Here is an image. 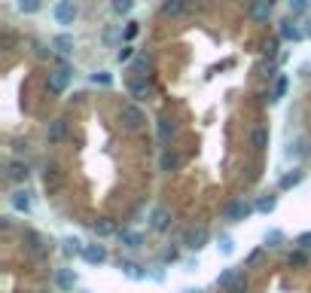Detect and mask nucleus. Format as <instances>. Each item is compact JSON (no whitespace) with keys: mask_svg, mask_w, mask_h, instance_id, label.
<instances>
[{"mask_svg":"<svg viewBox=\"0 0 311 293\" xmlns=\"http://www.w3.org/2000/svg\"><path fill=\"white\" fill-rule=\"evenodd\" d=\"M287 86H290V79H287V76H278V83H275V95H272V101H281V98H284V92H287Z\"/></svg>","mask_w":311,"mask_h":293,"instance_id":"nucleus-34","label":"nucleus"},{"mask_svg":"<svg viewBox=\"0 0 311 293\" xmlns=\"http://www.w3.org/2000/svg\"><path fill=\"white\" fill-rule=\"evenodd\" d=\"M278 31H281V37H284V40H293V43H296V40H302V37H305V34H302V28H299V24H296V21H293V18H284V21H281V28H278Z\"/></svg>","mask_w":311,"mask_h":293,"instance_id":"nucleus-10","label":"nucleus"},{"mask_svg":"<svg viewBox=\"0 0 311 293\" xmlns=\"http://www.w3.org/2000/svg\"><path fill=\"white\" fill-rule=\"evenodd\" d=\"M247 15H250L253 21H269V15H272V0H250V3H247Z\"/></svg>","mask_w":311,"mask_h":293,"instance_id":"nucleus-5","label":"nucleus"},{"mask_svg":"<svg viewBox=\"0 0 311 293\" xmlns=\"http://www.w3.org/2000/svg\"><path fill=\"white\" fill-rule=\"evenodd\" d=\"M15 6H18V12H24V15H34V12H40L43 0H15Z\"/></svg>","mask_w":311,"mask_h":293,"instance_id":"nucleus-25","label":"nucleus"},{"mask_svg":"<svg viewBox=\"0 0 311 293\" xmlns=\"http://www.w3.org/2000/svg\"><path fill=\"white\" fill-rule=\"evenodd\" d=\"M250 144H253L257 150H266V147H269V128H266V125L253 128V135H250Z\"/></svg>","mask_w":311,"mask_h":293,"instance_id":"nucleus-22","label":"nucleus"},{"mask_svg":"<svg viewBox=\"0 0 311 293\" xmlns=\"http://www.w3.org/2000/svg\"><path fill=\"white\" fill-rule=\"evenodd\" d=\"M116 40H122V34H119L116 28H107V31H104V43H116Z\"/></svg>","mask_w":311,"mask_h":293,"instance_id":"nucleus-37","label":"nucleus"},{"mask_svg":"<svg viewBox=\"0 0 311 293\" xmlns=\"http://www.w3.org/2000/svg\"><path fill=\"white\" fill-rule=\"evenodd\" d=\"M275 205H278L275 196H263V199L257 202V211H260V214H269V211H275Z\"/></svg>","mask_w":311,"mask_h":293,"instance_id":"nucleus-29","label":"nucleus"},{"mask_svg":"<svg viewBox=\"0 0 311 293\" xmlns=\"http://www.w3.org/2000/svg\"><path fill=\"white\" fill-rule=\"evenodd\" d=\"M131 55H134V52H131V46H119V52H116V61L122 64V61H128Z\"/></svg>","mask_w":311,"mask_h":293,"instance_id":"nucleus-38","label":"nucleus"},{"mask_svg":"<svg viewBox=\"0 0 311 293\" xmlns=\"http://www.w3.org/2000/svg\"><path fill=\"white\" fill-rule=\"evenodd\" d=\"M12 150H15V153H27V144H21V141H15V144H12Z\"/></svg>","mask_w":311,"mask_h":293,"instance_id":"nucleus-45","label":"nucleus"},{"mask_svg":"<svg viewBox=\"0 0 311 293\" xmlns=\"http://www.w3.org/2000/svg\"><path fill=\"white\" fill-rule=\"evenodd\" d=\"M205 242H208V229H205V226H199V229H192V232L186 235V248H192V251H202Z\"/></svg>","mask_w":311,"mask_h":293,"instance_id":"nucleus-14","label":"nucleus"},{"mask_svg":"<svg viewBox=\"0 0 311 293\" xmlns=\"http://www.w3.org/2000/svg\"><path fill=\"white\" fill-rule=\"evenodd\" d=\"M183 293H202V290H199V287H186Z\"/></svg>","mask_w":311,"mask_h":293,"instance_id":"nucleus-46","label":"nucleus"},{"mask_svg":"<svg viewBox=\"0 0 311 293\" xmlns=\"http://www.w3.org/2000/svg\"><path fill=\"white\" fill-rule=\"evenodd\" d=\"M128 92H131V98L144 101V98H150V83L147 79H131L128 83Z\"/></svg>","mask_w":311,"mask_h":293,"instance_id":"nucleus-18","label":"nucleus"},{"mask_svg":"<svg viewBox=\"0 0 311 293\" xmlns=\"http://www.w3.org/2000/svg\"><path fill=\"white\" fill-rule=\"evenodd\" d=\"M150 226H153V229H159V232H165V229L171 226V214H168V208H156V211H153Z\"/></svg>","mask_w":311,"mask_h":293,"instance_id":"nucleus-13","label":"nucleus"},{"mask_svg":"<svg viewBox=\"0 0 311 293\" xmlns=\"http://www.w3.org/2000/svg\"><path fill=\"white\" fill-rule=\"evenodd\" d=\"M24 248H27L31 257H37V260L46 257V251H49V248H43V238H40L37 232H24Z\"/></svg>","mask_w":311,"mask_h":293,"instance_id":"nucleus-9","label":"nucleus"},{"mask_svg":"<svg viewBox=\"0 0 311 293\" xmlns=\"http://www.w3.org/2000/svg\"><path fill=\"white\" fill-rule=\"evenodd\" d=\"M177 165H180V159H177V153H171V150H165V153H162V159H159V168H162V171H174Z\"/></svg>","mask_w":311,"mask_h":293,"instance_id":"nucleus-23","label":"nucleus"},{"mask_svg":"<svg viewBox=\"0 0 311 293\" xmlns=\"http://www.w3.org/2000/svg\"><path fill=\"white\" fill-rule=\"evenodd\" d=\"M296 245H299L302 251H308V248H311V232H302V235L296 238Z\"/></svg>","mask_w":311,"mask_h":293,"instance_id":"nucleus-41","label":"nucleus"},{"mask_svg":"<svg viewBox=\"0 0 311 293\" xmlns=\"http://www.w3.org/2000/svg\"><path fill=\"white\" fill-rule=\"evenodd\" d=\"M52 49H58L61 55H70L73 52V37L70 34H55L52 37Z\"/></svg>","mask_w":311,"mask_h":293,"instance_id":"nucleus-16","label":"nucleus"},{"mask_svg":"<svg viewBox=\"0 0 311 293\" xmlns=\"http://www.w3.org/2000/svg\"><path fill=\"white\" fill-rule=\"evenodd\" d=\"M189 9V0H165L162 3V12L165 15H183Z\"/></svg>","mask_w":311,"mask_h":293,"instance_id":"nucleus-20","label":"nucleus"},{"mask_svg":"<svg viewBox=\"0 0 311 293\" xmlns=\"http://www.w3.org/2000/svg\"><path fill=\"white\" fill-rule=\"evenodd\" d=\"M296 183H302V171H299V168H293L290 174H284V177H281V190H293Z\"/></svg>","mask_w":311,"mask_h":293,"instance_id":"nucleus-24","label":"nucleus"},{"mask_svg":"<svg viewBox=\"0 0 311 293\" xmlns=\"http://www.w3.org/2000/svg\"><path fill=\"white\" fill-rule=\"evenodd\" d=\"M58 183V168L52 165V168H46V187H55Z\"/></svg>","mask_w":311,"mask_h":293,"instance_id":"nucleus-39","label":"nucleus"},{"mask_svg":"<svg viewBox=\"0 0 311 293\" xmlns=\"http://www.w3.org/2000/svg\"><path fill=\"white\" fill-rule=\"evenodd\" d=\"M92 229H95V235H101V238H107V235H113V232H116V226H113L110 220H98Z\"/></svg>","mask_w":311,"mask_h":293,"instance_id":"nucleus-27","label":"nucleus"},{"mask_svg":"<svg viewBox=\"0 0 311 293\" xmlns=\"http://www.w3.org/2000/svg\"><path fill=\"white\" fill-rule=\"evenodd\" d=\"M263 242H266V248H278V245L284 242V232H281V229H269Z\"/></svg>","mask_w":311,"mask_h":293,"instance_id":"nucleus-30","label":"nucleus"},{"mask_svg":"<svg viewBox=\"0 0 311 293\" xmlns=\"http://www.w3.org/2000/svg\"><path fill=\"white\" fill-rule=\"evenodd\" d=\"M287 6H290V12H293V15H302V12H308L311 0H287Z\"/></svg>","mask_w":311,"mask_h":293,"instance_id":"nucleus-33","label":"nucleus"},{"mask_svg":"<svg viewBox=\"0 0 311 293\" xmlns=\"http://www.w3.org/2000/svg\"><path fill=\"white\" fill-rule=\"evenodd\" d=\"M217 248H220V254H226V257H232V254H235V242H232V238H229V235H223V238H220V245H217Z\"/></svg>","mask_w":311,"mask_h":293,"instance_id":"nucleus-35","label":"nucleus"},{"mask_svg":"<svg viewBox=\"0 0 311 293\" xmlns=\"http://www.w3.org/2000/svg\"><path fill=\"white\" fill-rule=\"evenodd\" d=\"M290 263H293V266H302V263H305V254H302V251H299V254H290Z\"/></svg>","mask_w":311,"mask_h":293,"instance_id":"nucleus-43","label":"nucleus"},{"mask_svg":"<svg viewBox=\"0 0 311 293\" xmlns=\"http://www.w3.org/2000/svg\"><path fill=\"white\" fill-rule=\"evenodd\" d=\"M257 211V205H250V202H232V205H226V211H223V217L229 220V223H241V220H247L250 214Z\"/></svg>","mask_w":311,"mask_h":293,"instance_id":"nucleus-3","label":"nucleus"},{"mask_svg":"<svg viewBox=\"0 0 311 293\" xmlns=\"http://www.w3.org/2000/svg\"><path fill=\"white\" fill-rule=\"evenodd\" d=\"M235 275H238V272H235V269H223V272H220V275H217V284H220V287H223V290H226V287H229V284H232V281H235Z\"/></svg>","mask_w":311,"mask_h":293,"instance_id":"nucleus-32","label":"nucleus"},{"mask_svg":"<svg viewBox=\"0 0 311 293\" xmlns=\"http://www.w3.org/2000/svg\"><path fill=\"white\" fill-rule=\"evenodd\" d=\"M137 31H140V24H137V21H128V28H125V40H134Z\"/></svg>","mask_w":311,"mask_h":293,"instance_id":"nucleus-40","label":"nucleus"},{"mask_svg":"<svg viewBox=\"0 0 311 293\" xmlns=\"http://www.w3.org/2000/svg\"><path fill=\"white\" fill-rule=\"evenodd\" d=\"M263 55H266V58H275V55H278V40H266V43H263Z\"/></svg>","mask_w":311,"mask_h":293,"instance_id":"nucleus-36","label":"nucleus"},{"mask_svg":"<svg viewBox=\"0 0 311 293\" xmlns=\"http://www.w3.org/2000/svg\"><path fill=\"white\" fill-rule=\"evenodd\" d=\"M174 135H177V125H174L171 119H159V141H162V144H168Z\"/></svg>","mask_w":311,"mask_h":293,"instance_id":"nucleus-21","label":"nucleus"},{"mask_svg":"<svg viewBox=\"0 0 311 293\" xmlns=\"http://www.w3.org/2000/svg\"><path fill=\"white\" fill-rule=\"evenodd\" d=\"M49 52H52V49H46L43 43H34V55H37V58H49Z\"/></svg>","mask_w":311,"mask_h":293,"instance_id":"nucleus-42","label":"nucleus"},{"mask_svg":"<svg viewBox=\"0 0 311 293\" xmlns=\"http://www.w3.org/2000/svg\"><path fill=\"white\" fill-rule=\"evenodd\" d=\"M92 86H113V73H107V70H95V73H92Z\"/></svg>","mask_w":311,"mask_h":293,"instance_id":"nucleus-28","label":"nucleus"},{"mask_svg":"<svg viewBox=\"0 0 311 293\" xmlns=\"http://www.w3.org/2000/svg\"><path fill=\"white\" fill-rule=\"evenodd\" d=\"M82 251H86V245H82L79 238H64V242H61V254H64V257H76V254L82 257Z\"/></svg>","mask_w":311,"mask_h":293,"instance_id":"nucleus-19","label":"nucleus"},{"mask_svg":"<svg viewBox=\"0 0 311 293\" xmlns=\"http://www.w3.org/2000/svg\"><path fill=\"white\" fill-rule=\"evenodd\" d=\"M64 138H67V122L64 119H52L49 128H46V141L49 144H61Z\"/></svg>","mask_w":311,"mask_h":293,"instance_id":"nucleus-6","label":"nucleus"},{"mask_svg":"<svg viewBox=\"0 0 311 293\" xmlns=\"http://www.w3.org/2000/svg\"><path fill=\"white\" fill-rule=\"evenodd\" d=\"M250 287V281H247V275H235V281L226 287V293H247Z\"/></svg>","mask_w":311,"mask_h":293,"instance_id":"nucleus-26","label":"nucleus"},{"mask_svg":"<svg viewBox=\"0 0 311 293\" xmlns=\"http://www.w3.org/2000/svg\"><path fill=\"white\" fill-rule=\"evenodd\" d=\"M27 174H31V168H27L21 159H12V162H9V171H6V177H9V180L24 183V180H27Z\"/></svg>","mask_w":311,"mask_h":293,"instance_id":"nucleus-8","label":"nucleus"},{"mask_svg":"<svg viewBox=\"0 0 311 293\" xmlns=\"http://www.w3.org/2000/svg\"><path fill=\"white\" fill-rule=\"evenodd\" d=\"M116 235H119V242H122V248H128V251H137V248L144 245V238H140V232H131V229H119Z\"/></svg>","mask_w":311,"mask_h":293,"instance_id":"nucleus-12","label":"nucleus"},{"mask_svg":"<svg viewBox=\"0 0 311 293\" xmlns=\"http://www.w3.org/2000/svg\"><path fill=\"white\" fill-rule=\"evenodd\" d=\"M119 119H122V125H125L128 131H137V128L147 122V116H144V110H140L137 104H122V110H119Z\"/></svg>","mask_w":311,"mask_h":293,"instance_id":"nucleus-1","label":"nucleus"},{"mask_svg":"<svg viewBox=\"0 0 311 293\" xmlns=\"http://www.w3.org/2000/svg\"><path fill=\"white\" fill-rule=\"evenodd\" d=\"M119 269H122V275H125V278H131V281L147 278V272H144L137 263H131V260H119Z\"/></svg>","mask_w":311,"mask_h":293,"instance_id":"nucleus-15","label":"nucleus"},{"mask_svg":"<svg viewBox=\"0 0 311 293\" xmlns=\"http://www.w3.org/2000/svg\"><path fill=\"white\" fill-rule=\"evenodd\" d=\"M70 76H73V70H70L67 64H58V67L49 73V92L61 95V92L67 89V83H70Z\"/></svg>","mask_w":311,"mask_h":293,"instance_id":"nucleus-4","label":"nucleus"},{"mask_svg":"<svg viewBox=\"0 0 311 293\" xmlns=\"http://www.w3.org/2000/svg\"><path fill=\"white\" fill-rule=\"evenodd\" d=\"M82 260H86L89 266H101V263L107 260V248H104V245H86Z\"/></svg>","mask_w":311,"mask_h":293,"instance_id":"nucleus-7","label":"nucleus"},{"mask_svg":"<svg viewBox=\"0 0 311 293\" xmlns=\"http://www.w3.org/2000/svg\"><path fill=\"white\" fill-rule=\"evenodd\" d=\"M9 205H12L15 211L27 214V211H31V193H27V190H15V193L9 196Z\"/></svg>","mask_w":311,"mask_h":293,"instance_id":"nucleus-11","label":"nucleus"},{"mask_svg":"<svg viewBox=\"0 0 311 293\" xmlns=\"http://www.w3.org/2000/svg\"><path fill=\"white\" fill-rule=\"evenodd\" d=\"M110 6H113V12H116V15H128V12H131V6H134V0H110Z\"/></svg>","mask_w":311,"mask_h":293,"instance_id":"nucleus-31","label":"nucleus"},{"mask_svg":"<svg viewBox=\"0 0 311 293\" xmlns=\"http://www.w3.org/2000/svg\"><path fill=\"white\" fill-rule=\"evenodd\" d=\"M144 70H147V58H137L134 61V73H144Z\"/></svg>","mask_w":311,"mask_h":293,"instance_id":"nucleus-44","label":"nucleus"},{"mask_svg":"<svg viewBox=\"0 0 311 293\" xmlns=\"http://www.w3.org/2000/svg\"><path fill=\"white\" fill-rule=\"evenodd\" d=\"M76 12H79V9H76V3H73V0H58V3L52 6V18H55L58 24H64V28H67V24H73Z\"/></svg>","mask_w":311,"mask_h":293,"instance_id":"nucleus-2","label":"nucleus"},{"mask_svg":"<svg viewBox=\"0 0 311 293\" xmlns=\"http://www.w3.org/2000/svg\"><path fill=\"white\" fill-rule=\"evenodd\" d=\"M55 284H58L61 290H73V287H76V275H73V269H58Z\"/></svg>","mask_w":311,"mask_h":293,"instance_id":"nucleus-17","label":"nucleus"}]
</instances>
